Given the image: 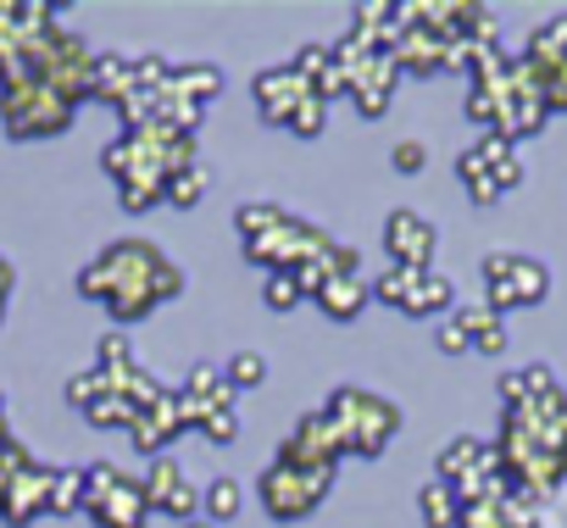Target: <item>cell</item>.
<instances>
[{"instance_id":"10","label":"cell","mask_w":567,"mask_h":528,"mask_svg":"<svg viewBox=\"0 0 567 528\" xmlns=\"http://www.w3.org/2000/svg\"><path fill=\"white\" fill-rule=\"evenodd\" d=\"M51 29H56V7H40V0H0V84H12L23 73L29 51Z\"/></svg>"},{"instance_id":"39","label":"cell","mask_w":567,"mask_h":528,"mask_svg":"<svg viewBox=\"0 0 567 528\" xmlns=\"http://www.w3.org/2000/svg\"><path fill=\"white\" fill-rule=\"evenodd\" d=\"M184 528H217V522H206V517H195V522H184Z\"/></svg>"},{"instance_id":"24","label":"cell","mask_w":567,"mask_h":528,"mask_svg":"<svg viewBox=\"0 0 567 528\" xmlns=\"http://www.w3.org/2000/svg\"><path fill=\"white\" fill-rule=\"evenodd\" d=\"M239 511H245V484H239V478L223 473V478H212V484L200 489V517H206V522L223 528V522H234Z\"/></svg>"},{"instance_id":"8","label":"cell","mask_w":567,"mask_h":528,"mask_svg":"<svg viewBox=\"0 0 567 528\" xmlns=\"http://www.w3.org/2000/svg\"><path fill=\"white\" fill-rule=\"evenodd\" d=\"M373 301L406 312V318H451L456 312V284L440 268H384L373 279Z\"/></svg>"},{"instance_id":"14","label":"cell","mask_w":567,"mask_h":528,"mask_svg":"<svg viewBox=\"0 0 567 528\" xmlns=\"http://www.w3.org/2000/svg\"><path fill=\"white\" fill-rule=\"evenodd\" d=\"M318 90L290 68V62H278V68H261L256 79H250V101H256V112H261V123H278V128H290V117L312 101Z\"/></svg>"},{"instance_id":"20","label":"cell","mask_w":567,"mask_h":528,"mask_svg":"<svg viewBox=\"0 0 567 528\" xmlns=\"http://www.w3.org/2000/svg\"><path fill=\"white\" fill-rule=\"evenodd\" d=\"M312 301H318V312H323L329 323H357V318L368 312V301H373V279H362V273H334Z\"/></svg>"},{"instance_id":"32","label":"cell","mask_w":567,"mask_h":528,"mask_svg":"<svg viewBox=\"0 0 567 528\" xmlns=\"http://www.w3.org/2000/svg\"><path fill=\"white\" fill-rule=\"evenodd\" d=\"M261 301H267L272 312H296L307 296H301V284H296L290 273H267V290H261Z\"/></svg>"},{"instance_id":"27","label":"cell","mask_w":567,"mask_h":528,"mask_svg":"<svg viewBox=\"0 0 567 528\" xmlns=\"http://www.w3.org/2000/svg\"><path fill=\"white\" fill-rule=\"evenodd\" d=\"M84 511V467H56L51 478V517H73Z\"/></svg>"},{"instance_id":"12","label":"cell","mask_w":567,"mask_h":528,"mask_svg":"<svg viewBox=\"0 0 567 528\" xmlns=\"http://www.w3.org/2000/svg\"><path fill=\"white\" fill-rule=\"evenodd\" d=\"M434 250H440L434 217H423L417 206H395L384 217V256H390V268H434Z\"/></svg>"},{"instance_id":"17","label":"cell","mask_w":567,"mask_h":528,"mask_svg":"<svg viewBox=\"0 0 567 528\" xmlns=\"http://www.w3.org/2000/svg\"><path fill=\"white\" fill-rule=\"evenodd\" d=\"M184 434V406H178V390H162L151 406H140V417H134V428H128V445L140 451V456H167V445Z\"/></svg>"},{"instance_id":"29","label":"cell","mask_w":567,"mask_h":528,"mask_svg":"<svg viewBox=\"0 0 567 528\" xmlns=\"http://www.w3.org/2000/svg\"><path fill=\"white\" fill-rule=\"evenodd\" d=\"M134 417H140V406H134V401H123V395H112V390L84 412V423H90V428H134Z\"/></svg>"},{"instance_id":"37","label":"cell","mask_w":567,"mask_h":528,"mask_svg":"<svg viewBox=\"0 0 567 528\" xmlns=\"http://www.w3.org/2000/svg\"><path fill=\"white\" fill-rule=\"evenodd\" d=\"M195 434H206L212 445H234V439H239V417H234V412H223V417H212V423H200Z\"/></svg>"},{"instance_id":"6","label":"cell","mask_w":567,"mask_h":528,"mask_svg":"<svg viewBox=\"0 0 567 528\" xmlns=\"http://www.w3.org/2000/svg\"><path fill=\"white\" fill-rule=\"evenodd\" d=\"M84 511L95 528H151L145 478L123 473L117 462H90L84 467Z\"/></svg>"},{"instance_id":"5","label":"cell","mask_w":567,"mask_h":528,"mask_svg":"<svg viewBox=\"0 0 567 528\" xmlns=\"http://www.w3.org/2000/svg\"><path fill=\"white\" fill-rule=\"evenodd\" d=\"M73 112H79V101L62 95L56 84L34 79V73L0 84V128L12 139H56V134L73 128Z\"/></svg>"},{"instance_id":"9","label":"cell","mask_w":567,"mask_h":528,"mask_svg":"<svg viewBox=\"0 0 567 528\" xmlns=\"http://www.w3.org/2000/svg\"><path fill=\"white\" fill-rule=\"evenodd\" d=\"M329 489H334V473H307V467H284V462H272V467L256 478V500H261L267 517H278V522L312 517V511L329 500Z\"/></svg>"},{"instance_id":"16","label":"cell","mask_w":567,"mask_h":528,"mask_svg":"<svg viewBox=\"0 0 567 528\" xmlns=\"http://www.w3.org/2000/svg\"><path fill=\"white\" fill-rule=\"evenodd\" d=\"M145 500H151V517H178V522H195L200 517V489L184 478V467L173 456H156L145 467Z\"/></svg>"},{"instance_id":"30","label":"cell","mask_w":567,"mask_h":528,"mask_svg":"<svg viewBox=\"0 0 567 528\" xmlns=\"http://www.w3.org/2000/svg\"><path fill=\"white\" fill-rule=\"evenodd\" d=\"M206 189H212V173L195 162V167H184V173L167 178V206H200Z\"/></svg>"},{"instance_id":"13","label":"cell","mask_w":567,"mask_h":528,"mask_svg":"<svg viewBox=\"0 0 567 528\" xmlns=\"http://www.w3.org/2000/svg\"><path fill=\"white\" fill-rule=\"evenodd\" d=\"M95 367L106 373V390H112V395H123V401H134V406H151V401L167 390V384H156V379L140 367V356H134V340H128V334H101Z\"/></svg>"},{"instance_id":"15","label":"cell","mask_w":567,"mask_h":528,"mask_svg":"<svg viewBox=\"0 0 567 528\" xmlns=\"http://www.w3.org/2000/svg\"><path fill=\"white\" fill-rule=\"evenodd\" d=\"M178 406H184V428H200V423L234 412V384H228V373L212 367V362H195L189 379L178 384Z\"/></svg>"},{"instance_id":"31","label":"cell","mask_w":567,"mask_h":528,"mask_svg":"<svg viewBox=\"0 0 567 528\" xmlns=\"http://www.w3.org/2000/svg\"><path fill=\"white\" fill-rule=\"evenodd\" d=\"M101 395H106V373H101V367H90V373H73V379H68V406L90 412Z\"/></svg>"},{"instance_id":"2","label":"cell","mask_w":567,"mask_h":528,"mask_svg":"<svg viewBox=\"0 0 567 528\" xmlns=\"http://www.w3.org/2000/svg\"><path fill=\"white\" fill-rule=\"evenodd\" d=\"M184 167H195V134L173 123H140L106 145V173L117 178L128 211H151L156 200H167V178Z\"/></svg>"},{"instance_id":"25","label":"cell","mask_w":567,"mask_h":528,"mask_svg":"<svg viewBox=\"0 0 567 528\" xmlns=\"http://www.w3.org/2000/svg\"><path fill=\"white\" fill-rule=\"evenodd\" d=\"M567 56V18H545L528 40H523V62L528 68H556Z\"/></svg>"},{"instance_id":"38","label":"cell","mask_w":567,"mask_h":528,"mask_svg":"<svg viewBox=\"0 0 567 528\" xmlns=\"http://www.w3.org/2000/svg\"><path fill=\"white\" fill-rule=\"evenodd\" d=\"M12 290H18V268L0 256V323H7V307H12Z\"/></svg>"},{"instance_id":"19","label":"cell","mask_w":567,"mask_h":528,"mask_svg":"<svg viewBox=\"0 0 567 528\" xmlns=\"http://www.w3.org/2000/svg\"><path fill=\"white\" fill-rule=\"evenodd\" d=\"M395 84H401L395 56H373V62H362V68L351 73V106H357L362 117H384V106H390Z\"/></svg>"},{"instance_id":"22","label":"cell","mask_w":567,"mask_h":528,"mask_svg":"<svg viewBox=\"0 0 567 528\" xmlns=\"http://www.w3.org/2000/svg\"><path fill=\"white\" fill-rule=\"evenodd\" d=\"M484 162H489V173H495V184H501V195H512V189H523V156H517V145L506 139V134H478V145H473Z\"/></svg>"},{"instance_id":"11","label":"cell","mask_w":567,"mask_h":528,"mask_svg":"<svg viewBox=\"0 0 567 528\" xmlns=\"http://www.w3.org/2000/svg\"><path fill=\"white\" fill-rule=\"evenodd\" d=\"M272 462H284V467H307V473H340L346 445H340L334 417H329V412H307V417H296L290 439L278 445Z\"/></svg>"},{"instance_id":"1","label":"cell","mask_w":567,"mask_h":528,"mask_svg":"<svg viewBox=\"0 0 567 528\" xmlns=\"http://www.w3.org/2000/svg\"><path fill=\"white\" fill-rule=\"evenodd\" d=\"M79 296L101 301L112 323L128 329L184 296V268L151 239H112L101 256H90L79 268Z\"/></svg>"},{"instance_id":"28","label":"cell","mask_w":567,"mask_h":528,"mask_svg":"<svg viewBox=\"0 0 567 528\" xmlns=\"http://www.w3.org/2000/svg\"><path fill=\"white\" fill-rule=\"evenodd\" d=\"M223 373H228L234 395H245V390H261V384H267V356H261V351H234Z\"/></svg>"},{"instance_id":"7","label":"cell","mask_w":567,"mask_h":528,"mask_svg":"<svg viewBox=\"0 0 567 528\" xmlns=\"http://www.w3.org/2000/svg\"><path fill=\"white\" fill-rule=\"evenodd\" d=\"M478 279H484V307L489 312H517V307H539L550 296V268L539 256H523V250H489L478 261Z\"/></svg>"},{"instance_id":"3","label":"cell","mask_w":567,"mask_h":528,"mask_svg":"<svg viewBox=\"0 0 567 528\" xmlns=\"http://www.w3.org/2000/svg\"><path fill=\"white\" fill-rule=\"evenodd\" d=\"M234 228H239L245 261H250V268H267V273H296L307 256H323L329 245H340L318 222L284 211L278 200H245L234 211Z\"/></svg>"},{"instance_id":"18","label":"cell","mask_w":567,"mask_h":528,"mask_svg":"<svg viewBox=\"0 0 567 528\" xmlns=\"http://www.w3.org/2000/svg\"><path fill=\"white\" fill-rule=\"evenodd\" d=\"M51 478H56V467L29 462V467L12 478V489H7V511H0V522L29 528L34 517H45V511H51Z\"/></svg>"},{"instance_id":"35","label":"cell","mask_w":567,"mask_h":528,"mask_svg":"<svg viewBox=\"0 0 567 528\" xmlns=\"http://www.w3.org/2000/svg\"><path fill=\"white\" fill-rule=\"evenodd\" d=\"M390 162H395V173H406V178H412V173H423V167H429V145H423V139H401V145L390 151Z\"/></svg>"},{"instance_id":"33","label":"cell","mask_w":567,"mask_h":528,"mask_svg":"<svg viewBox=\"0 0 567 528\" xmlns=\"http://www.w3.org/2000/svg\"><path fill=\"white\" fill-rule=\"evenodd\" d=\"M323 128H329V101L312 95V101L290 117V134H296V139H323Z\"/></svg>"},{"instance_id":"26","label":"cell","mask_w":567,"mask_h":528,"mask_svg":"<svg viewBox=\"0 0 567 528\" xmlns=\"http://www.w3.org/2000/svg\"><path fill=\"white\" fill-rule=\"evenodd\" d=\"M456 178H462V189L473 195V206H495V200H501V184H495V173H489V162H484L478 151H462V156H456Z\"/></svg>"},{"instance_id":"40","label":"cell","mask_w":567,"mask_h":528,"mask_svg":"<svg viewBox=\"0 0 567 528\" xmlns=\"http://www.w3.org/2000/svg\"><path fill=\"white\" fill-rule=\"evenodd\" d=\"M0 417H7V395H0Z\"/></svg>"},{"instance_id":"21","label":"cell","mask_w":567,"mask_h":528,"mask_svg":"<svg viewBox=\"0 0 567 528\" xmlns=\"http://www.w3.org/2000/svg\"><path fill=\"white\" fill-rule=\"evenodd\" d=\"M451 318L462 323V334H467V345H473L478 356H501V351H506V318H501V312H489L484 301L456 307Z\"/></svg>"},{"instance_id":"4","label":"cell","mask_w":567,"mask_h":528,"mask_svg":"<svg viewBox=\"0 0 567 528\" xmlns=\"http://www.w3.org/2000/svg\"><path fill=\"white\" fill-rule=\"evenodd\" d=\"M323 412L334 417L346 456H384L390 439L401 434V406H395L390 395L368 390V384H340V390H329Z\"/></svg>"},{"instance_id":"34","label":"cell","mask_w":567,"mask_h":528,"mask_svg":"<svg viewBox=\"0 0 567 528\" xmlns=\"http://www.w3.org/2000/svg\"><path fill=\"white\" fill-rule=\"evenodd\" d=\"M534 79H539V90H545V106H550V112H567V56H561L556 68H534Z\"/></svg>"},{"instance_id":"36","label":"cell","mask_w":567,"mask_h":528,"mask_svg":"<svg viewBox=\"0 0 567 528\" xmlns=\"http://www.w3.org/2000/svg\"><path fill=\"white\" fill-rule=\"evenodd\" d=\"M434 351H440V356H467V351H473V345H467V334H462V323H456V318H445V323H440V329H434Z\"/></svg>"},{"instance_id":"23","label":"cell","mask_w":567,"mask_h":528,"mask_svg":"<svg viewBox=\"0 0 567 528\" xmlns=\"http://www.w3.org/2000/svg\"><path fill=\"white\" fill-rule=\"evenodd\" d=\"M417 517H423V528H456L462 522V495L445 478H429L417 489Z\"/></svg>"}]
</instances>
